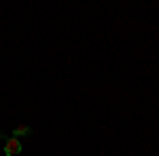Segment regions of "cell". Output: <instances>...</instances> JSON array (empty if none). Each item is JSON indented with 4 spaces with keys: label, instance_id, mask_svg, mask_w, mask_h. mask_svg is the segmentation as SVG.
Returning <instances> with one entry per match:
<instances>
[{
    "label": "cell",
    "instance_id": "6da1fadb",
    "mask_svg": "<svg viewBox=\"0 0 159 156\" xmlns=\"http://www.w3.org/2000/svg\"><path fill=\"white\" fill-rule=\"evenodd\" d=\"M24 152V145L19 139H15V137H7L4 139V145H2V154L4 156H17Z\"/></svg>",
    "mask_w": 159,
    "mask_h": 156
},
{
    "label": "cell",
    "instance_id": "7a4b0ae2",
    "mask_svg": "<svg viewBox=\"0 0 159 156\" xmlns=\"http://www.w3.org/2000/svg\"><path fill=\"white\" fill-rule=\"evenodd\" d=\"M11 135L15 137V139H24V137L34 135V129H32L30 124H17V127H13V129H11Z\"/></svg>",
    "mask_w": 159,
    "mask_h": 156
},
{
    "label": "cell",
    "instance_id": "3957f363",
    "mask_svg": "<svg viewBox=\"0 0 159 156\" xmlns=\"http://www.w3.org/2000/svg\"><path fill=\"white\" fill-rule=\"evenodd\" d=\"M0 139H2V141L7 139V133H4V131H0Z\"/></svg>",
    "mask_w": 159,
    "mask_h": 156
}]
</instances>
